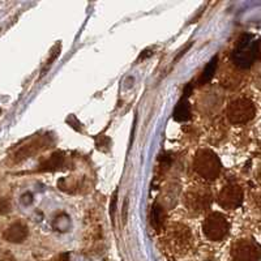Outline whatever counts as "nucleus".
<instances>
[{
	"label": "nucleus",
	"mask_w": 261,
	"mask_h": 261,
	"mask_svg": "<svg viewBox=\"0 0 261 261\" xmlns=\"http://www.w3.org/2000/svg\"><path fill=\"white\" fill-rule=\"evenodd\" d=\"M260 54V43L256 41L252 34H243L239 38L234 51L231 54V60L237 67L242 69L252 67L257 60Z\"/></svg>",
	"instance_id": "nucleus-1"
},
{
	"label": "nucleus",
	"mask_w": 261,
	"mask_h": 261,
	"mask_svg": "<svg viewBox=\"0 0 261 261\" xmlns=\"http://www.w3.org/2000/svg\"><path fill=\"white\" fill-rule=\"evenodd\" d=\"M193 166L196 172L206 180H216L220 176L221 167H222L220 158L217 157L216 153L208 149L197 151Z\"/></svg>",
	"instance_id": "nucleus-2"
},
{
	"label": "nucleus",
	"mask_w": 261,
	"mask_h": 261,
	"mask_svg": "<svg viewBox=\"0 0 261 261\" xmlns=\"http://www.w3.org/2000/svg\"><path fill=\"white\" fill-rule=\"evenodd\" d=\"M255 114V105L247 98H239L228 105L227 118L232 124H244V123L252 120Z\"/></svg>",
	"instance_id": "nucleus-3"
},
{
	"label": "nucleus",
	"mask_w": 261,
	"mask_h": 261,
	"mask_svg": "<svg viewBox=\"0 0 261 261\" xmlns=\"http://www.w3.org/2000/svg\"><path fill=\"white\" fill-rule=\"evenodd\" d=\"M205 237L214 242L222 241L228 232V222L221 213H212L206 217L202 225Z\"/></svg>",
	"instance_id": "nucleus-4"
},
{
	"label": "nucleus",
	"mask_w": 261,
	"mask_h": 261,
	"mask_svg": "<svg viewBox=\"0 0 261 261\" xmlns=\"http://www.w3.org/2000/svg\"><path fill=\"white\" fill-rule=\"evenodd\" d=\"M234 261H260L261 247L253 239L238 241L231 248Z\"/></svg>",
	"instance_id": "nucleus-5"
},
{
	"label": "nucleus",
	"mask_w": 261,
	"mask_h": 261,
	"mask_svg": "<svg viewBox=\"0 0 261 261\" xmlns=\"http://www.w3.org/2000/svg\"><path fill=\"white\" fill-rule=\"evenodd\" d=\"M243 202V191L237 184H228L218 195V204L223 209H237Z\"/></svg>",
	"instance_id": "nucleus-6"
},
{
	"label": "nucleus",
	"mask_w": 261,
	"mask_h": 261,
	"mask_svg": "<svg viewBox=\"0 0 261 261\" xmlns=\"http://www.w3.org/2000/svg\"><path fill=\"white\" fill-rule=\"evenodd\" d=\"M187 204L190 209L195 212H201L205 211L211 205V193L206 190H195L191 191L187 196Z\"/></svg>",
	"instance_id": "nucleus-7"
},
{
	"label": "nucleus",
	"mask_w": 261,
	"mask_h": 261,
	"mask_svg": "<svg viewBox=\"0 0 261 261\" xmlns=\"http://www.w3.org/2000/svg\"><path fill=\"white\" fill-rule=\"evenodd\" d=\"M3 237L9 243H22L28 238V227L21 222L13 223L7 228Z\"/></svg>",
	"instance_id": "nucleus-8"
},
{
	"label": "nucleus",
	"mask_w": 261,
	"mask_h": 261,
	"mask_svg": "<svg viewBox=\"0 0 261 261\" xmlns=\"http://www.w3.org/2000/svg\"><path fill=\"white\" fill-rule=\"evenodd\" d=\"M172 116H174V119H175L176 122H186V120H188V119L191 118L190 103H188V101L186 98H181L180 101L178 102Z\"/></svg>",
	"instance_id": "nucleus-9"
},
{
	"label": "nucleus",
	"mask_w": 261,
	"mask_h": 261,
	"mask_svg": "<svg viewBox=\"0 0 261 261\" xmlns=\"http://www.w3.org/2000/svg\"><path fill=\"white\" fill-rule=\"evenodd\" d=\"M217 62H218V59H217V57H214L213 59L208 63V65L205 67L204 71H202V73H201V76H200V80H199L200 85H204V84H206L208 81L212 80V77H213L214 73H216Z\"/></svg>",
	"instance_id": "nucleus-10"
},
{
	"label": "nucleus",
	"mask_w": 261,
	"mask_h": 261,
	"mask_svg": "<svg viewBox=\"0 0 261 261\" xmlns=\"http://www.w3.org/2000/svg\"><path fill=\"white\" fill-rule=\"evenodd\" d=\"M163 218H165V212L161 208L160 205H154L153 212H151V223L160 231L161 226L163 223Z\"/></svg>",
	"instance_id": "nucleus-11"
},
{
	"label": "nucleus",
	"mask_w": 261,
	"mask_h": 261,
	"mask_svg": "<svg viewBox=\"0 0 261 261\" xmlns=\"http://www.w3.org/2000/svg\"><path fill=\"white\" fill-rule=\"evenodd\" d=\"M63 163V157L62 154L57 153V154H54L53 157L50 158V161L45 163V165H42V170H55L58 167L62 166Z\"/></svg>",
	"instance_id": "nucleus-12"
},
{
	"label": "nucleus",
	"mask_w": 261,
	"mask_h": 261,
	"mask_svg": "<svg viewBox=\"0 0 261 261\" xmlns=\"http://www.w3.org/2000/svg\"><path fill=\"white\" fill-rule=\"evenodd\" d=\"M191 92H192V84H188L187 86H186V88H184V90H183V98H187L188 95L191 94Z\"/></svg>",
	"instance_id": "nucleus-13"
},
{
	"label": "nucleus",
	"mask_w": 261,
	"mask_h": 261,
	"mask_svg": "<svg viewBox=\"0 0 261 261\" xmlns=\"http://www.w3.org/2000/svg\"><path fill=\"white\" fill-rule=\"evenodd\" d=\"M260 50H261V43H260Z\"/></svg>",
	"instance_id": "nucleus-14"
}]
</instances>
